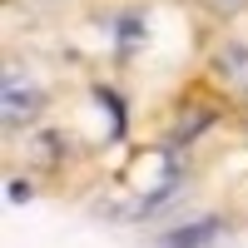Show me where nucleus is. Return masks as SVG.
<instances>
[{
	"label": "nucleus",
	"instance_id": "obj_1",
	"mask_svg": "<svg viewBox=\"0 0 248 248\" xmlns=\"http://www.w3.org/2000/svg\"><path fill=\"white\" fill-rule=\"evenodd\" d=\"M0 109H5V124H25V119H35V109H40V90H35L20 70H10V75H5V94H0Z\"/></svg>",
	"mask_w": 248,
	"mask_h": 248
},
{
	"label": "nucleus",
	"instance_id": "obj_2",
	"mask_svg": "<svg viewBox=\"0 0 248 248\" xmlns=\"http://www.w3.org/2000/svg\"><path fill=\"white\" fill-rule=\"evenodd\" d=\"M214 70H218V79L248 90V45H243V40H229V45L214 55Z\"/></svg>",
	"mask_w": 248,
	"mask_h": 248
},
{
	"label": "nucleus",
	"instance_id": "obj_3",
	"mask_svg": "<svg viewBox=\"0 0 248 248\" xmlns=\"http://www.w3.org/2000/svg\"><path fill=\"white\" fill-rule=\"evenodd\" d=\"M214 238H218V223H214V218H199V223H184V229L164 233L159 248H209Z\"/></svg>",
	"mask_w": 248,
	"mask_h": 248
},
{
	"label": "nucleus",
	"instance_id": "obj_4",
	"mask_svg": "<svg viewBox=\"0 0 248 248\" xmlns=\"http://www.w3.org/2000/svg\"><path fill=\"white\" fill-rule=\"evenodd\" d=\"M209 119H214L209 109H203V105H194V114H184V119H179L174 139H194V134H199V129H203V124H209Z\"/></svg>",
	"mask_w": 248,
	"mask_h": 248
},
{
	"label": "nucleus",
	"instance_id": "obj_5",
	"mask_svg": "<svg viewBox=\"0 0 248 248\" xmlns=\"http://www.w3.org/2000/svg\"><path fill=\"white\" fill-rule=\"evenodd\" d=\"M248 5V0H209V10H218V15H238Z\"/></svg>",
	"mask_w": 248,
	"mask_h": 248
},
{
	"label": "nucleus",
	"instance_id": "obj_6",
	"mask_svg": "<svg viewBox=\"0 0 248 248\" xmlns=\"http://www.w3.org/2000/svg\"><path fill=\"white\" fill-rule=\"evenodd\" d=\"M30 199V184L25 179H10V203H25Z\"/></svg>",
	"mask_w": 248,
	"mask_h": 248
}]
</instances>
